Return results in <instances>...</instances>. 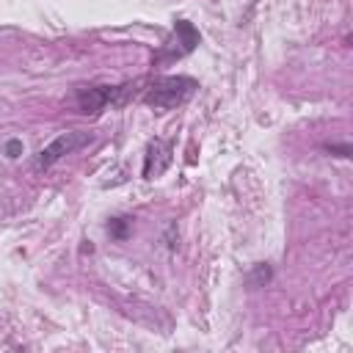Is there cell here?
I'll use <instances>...</instances> for the list:
<instances>
[{"instance_id":"obj_6","label":"cell","mask_w":353,"mask_h":353,"mask_svg":"<svg viewBox=\"0 0 353 353\" xmlns=\"http://www.w3.org/2000/svg\"><path fill=\"white\" fill-rule=\"evenodd\" d=\"M270 276H273L270 265H268V262H256L254 270L245 276V284H248V287H265V284L270 281Z\"/></svg>"},{"instance_id":"obj_4","label":"cell","mask_w":353,"mask_h":353,"mask_svg":"<svg viewBox=\"0 0 353 353\" xmlns=\"http://www.w3.org/2000/svg\"><path fill=\"white\" fill-rule=\"evenodd\" d=\"M171 163V143L154 138L146 146V157H143V179H154L157 174H163Z\"/></svg>"},{"instance_id":"obj_9","label":"cell","mask_w":353,"mask_h":353,"mask_svg":"<svg viewBox=\"0 0 353 353\" xmlns=\"http://www.w3.org/2000/svg\"><path fill=\"white\" fill-rule=\"evenodd\" d=\"M328 152H336L339 157H350V146H328Z\"/></svg>"},{"instance_id":"obj_7","label":"cell","mask_w":353,"mask_h":353,"mask_svg":"<svg viewBox=\"0 0 353 353\" xmlns=\"http://www.w3.org/2000/svg\"><path fill=\"white\" fill-rule=\"evenodd\" d=\"M130 229H132V218H113L110 223H108V234L113 237V240H127L130 237Z\"/></svg>"},{"instance_id":"obj_1","label":"cell","mask_w":353,"mask_h":353,"mask_svg":"<svg viewBox=\"0 0 353 353\" xmlns=\"http://www.w3.org/2000/svg\"><path fill=\"white\" fill-rule=\"evenodd\" d=\"M196 88H199V83L193 77H188V74H168V77L154 80L146 88L143 102L149 108H154V110H171V108L185 105L193 97Z\"/></svg>"},{"instance_id":"obj_5","label":"cell","mask_w":353,"mask_h":353,"mask_svg":"<svg viewBox=\"0 0 353 353\" xmlns=\"http://www.w3.org/2000/svg\"><path fill=\"white\" fill-rule=\"evenodd\" d=\"M174 33L179 36V39H176V44H182V52H185V55H188V52H193V50H196V44H199V39H201V36H199V30H196L188 19H176V22H174Z\"/></svg>"},{"instance_id":"obj_2","label":"cell","mask_w":353,"mask_h":353,"mask_svg":"<svg viewBox=\"0 0 353 353\" xmlns=\"http://www.w3.org/2000/svg\"><path fill=\"white\" fill-rule=\"evenodd\" d=\"M94 141V135L91 132H83V130H74V132H63V135H58L52 143H47L39 154H36V160H33V168L36 171H44V168H50V165H55L63 154H72L74 149H80V146H88Z\"/></svg>"},{"instance_id":"obj_8","label":"cell","mask_w":353,"mask_h":353,"mask_svg":"<svg viewBox=\"0 0 353 353\" xmlns=\"http://www.w3.org/2000/svg\"><path fill=\"white\" fill-rule=\"evenodd\" d=\"M6 154H8V157H19V154H22V141H17V138L8 141V143H6Z\"/></svg>"},{"instance_id":"obj_3","label":"cell","mask_w":353,"mask_h":353,"mask_svg":"<svg viewBox=\"0 0 353 353\" xmlns=\"http://www.w3.org/2000/svg\"><path fill=\"white\" fill-rule=\"evenodd\" d=\"M127 85H83L74 91V102H77V110L85 113V116H97L99 110H105L108 105H116L121 102Z\"/></svg>"}]
</instances>
